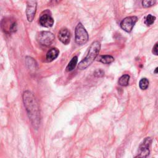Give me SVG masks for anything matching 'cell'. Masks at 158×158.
<instances>
[{"instance_id": "cell-1", "label": "cell", "mask_w": 158, "mask_h": 158, "mask_svg": "<svg viewBox=\"0 0 158 158\" xmlns=\"http://www.w3.org/2000/svg\"><path fill=\"white\" fill-rule=\"evenodd\" d=\"M23 101L31 125L37 129L40 123V112L35 96L30 91H25L23 94Z\"/></svg>"}, {"instance_id": "cell-2", "label": "cell", "mask_w": 158, "mask_h": 158, "mask_svg": "<svg viewBox=\"0 0 158 158\" xmlns=\"http://www.w3.org/2000/svg\"><path fill=\"white\" fill-rule=\"evenodd\" d=\"M101 49L100 43L96 41L91 44L86 56L78 64V68L80 70H84L90 65L97 57Z\"/></svg>"}, {"instance_id": "cell-3", "label": "cell", "mask_w": 158, "mask_h": 158, "mask_svg": "<svg viewBox=\"0 0 158 158\" xmlns=\"http://www.w3.org/2000/svg\"><path fill=\"white\" fill-rule=\"evenodd\" d=\"M75 42L79 45L85 44L88 40V35L85 27L81 23H78L75 28Z\"/></svg>"}, {"instance_id": "cell-4", "label": "cell", "mask_w": 158, "mask_h": 158, "mask_svg": "<svg viewBox=\"0 0 158 158\" xmlns=\"http://www.w3.org/2000/svg\"><path fill=\"white\" fill-rule=\"evenodd\" d=\"M54 38V35L48 31H40L36 35V40L41 45L45 46H50L53 43Z\"/></svg>"}, {"instance_id": "cell-5", "label": "cell", "mask_w": 158, "mask_h": 158, "mask_svg": "<svg viewBox=\"0 0 158 158\" xmlns=\"http://www.w3.org/2000/svg\"><path fill=\"white\" fill-rule=\"evenodd\" d=\"M152 142V139L150 137L146 138L143 143L140 144L138 148V153L136 157H146L149 154V147Z\"/></svg>"}, {"instance_id": "cell-6", "label": "cell", "mask_w": 158, "mask_h": 158, "mask_svg": "<svg viewBox=\"0 0 158 158\" xmlns=\"http://www.w3.org/2000/svg\"><path fill=\"white\" fill-rule=\"evenodd\" d=\"M138 18L136 16L127 17L120 22V27L123 30L129 33L132 30Z\"/></svg>"}, {"instance_id": "cell-7", "label": "cell", "mask_w": 158, "mask_h": 158, "mask_svg": "<svg viewBox=\"0 0 158 158\" xmlns=\"http://www.w3.org/2000/svg\"><path fill=\"white\" fill-rule=\"evenodd\" d=\"M36 0H27L26 15L28 22L33 21L36 10Z\"/></svg>"}, {"instance_id": "cell-8", "label": "cell", "mask_w": 158, "mask_h": 158, "mask_svg": "<svg viewBox=\"0 0 158 158\" xmlns=\"http://www.w3.org/2000/svg\"><path fill=\"white\" fill-rule=\"evenodd\" d=\"M2 28L6 33H14L17 30V23L15 21L11 19H5L2 21Z\"/></svg>"}, {"instance_id": "cell-9", "label": "cell", "mask_w": 158, "mask_h": 158, "mask_svg": "<svg viewBox=\"0 0 158 158\" xmlns=\"http://www.w3.org/2000/svg\"><path fill=\"white\" fill-rule=\"evenodd\" d=\"M58 38L63 44H69L70 40V31L66 28H62L58 33Z\"/></svg>"}, {"instance_id": "cell-10", "label": "cell", "mask_w": 158, "mask_h": 158, "mask_svg": "<svg viewBox=\"0 0 158 158\" xmlns=\"http://www.w3.org/2000/svg\"><path fill=\"white\" fill-rule=\"evenodd\" d=\"M40 24L44 27H51L54 24L53 18L48 14H43L39 19Z\"/></svg>"}, {"instance_id": "cell-11", "label": "cell", "mask_w": 158, "mask_h": 158, "mask_svg": "<svg viewBox=\"0 0 158 158\" xmlns=\"http://www.w3.org/2000/svg\"><path fill=\"white\" fill-rule=\"evenodd\" d=\"M59 54V51L56 48H51L46 54V60L48 62H51L56 59Z\"/></svg>"}, {"instance_id": "cell-12", "label": "cell", "mask_w": 158, "mask_h": 158, "mask_svg": "<svg viewBox=\"0 0 158 158\" xmlns=\"http://www.w3.org/2000/svg\"><path fill=\"white\" fill-rule=\"evenodd\" d=\"M99 60L104 64H109L112 63L114 60V59L112 56H109V55H105V56H100Z\"/></svg>"}, {"instance_id": "cell-13", "label": "cell", "mask_w": 158, "mask_h": 158, "mask_svg": "<svg viewBox=\"0 0 158 158\" xmlns=\"http://www.w3.org/2000/svg\"><path fill=\"white\" fill-rule=\"evenodd\" d=\"M78 62V57L77 56H74L71 60L70 61V62L68 64L67 66V71H72V70H73L77 64Z\"/></svg>"}, {"instance_id": "cell-14", "label": "cell", "mask_w": 158, "mask_h": 158, "mask_svg": "<svg viewBox=\"0 0 158 158\" xmlns=\"http://www.w3.org/2000/svg\"><path fill=\"white\" fill-rule=\"evenodd\" d=\"M130 76L127 74L122 75L118 80V84L122 86H126L128 85Z\"/></svg>"}, {"instance_id": "cell-15", "label": "cell", "mask_w": 158, "mask_h": 158, "mask_svg": "<svg viewBox=\"0 0 158 158\" xmlns=\"http://www.w3.org/2000/svg\"><path fill=\"white\" fill-rule=\"evenodd\" d=\"M149 86V81L147 78H143L139 82V86L141 89H146Z\"/></svg>"}, {"instance_id": "cell-16", "label": "cell", "mask_w": 158, "mask_h": 158, "mask_svg": "<svg viewBox=\"0 0 158 158\" xmlns=\"http://www.w3.org/2000/svg\"><path fill=\"white\" fill-rule=\"evenodd\" d=\"M156 0H143L142 5L144 7H150L156 4Z\"/></svg>"}, {"instance_id": "cell-17", "label": "cell", "mask_w": 158, "mask_h": 158, "mask_svg": "<svg viewBox=\"0 0 158 158\" xmlns=\"http://www.w3.org/2000/svg\"><path fill=\"white\" fill-rule=\"evenodd\" d=\"M155 20H156V17L152 15L151 14H149L148 15L146 16L145 19V23L147 25H151L153 24Z\"/></svg>"}, {"instance_id": "cell-18", "label": "cell", "mask_w": 158, "mask_h": 158, "mask_svg": "<svg viewBox=\"0 0 158 158\" xmlns=\"http://www.w3.org/2000/svg\"><path fill=\"white\" fill-rule=\"evenodd\" d=\"M152 53L158 56V43H157L152 48Z\"/></svg>"}, {"instance_id": "cell-19", "label": "cell", "mask_w": 158, "mask_h": 158, "mask_svg": "<svg viewBox=\"0 0 158 158\" xmlns=\"http://www.w3.org/2000/svg\"><path fill=\"white\" fill-rule=\"evenodd\" d=\"M104 75V72L102 70H98L97 71H96L95 74H94L95 76L99 77H102Z\"/></svg>"}, {"instance_id": "cell-20", "label": "cell", "mask_w": 158, "mask_h": 158, "mask_svg": "<svg viewBox=\"0 0 158 158\" xmlns=\"http://www.w3.org/2000/svg\"><path fill=\"white\" fill-rule=\"evenodd\" d=\"M154 72H155V73H158V67L156 69V70H155Z\"/></svg>"}, {"instance_id": "cell-21", "label": "cell", "mask_w": 158, "mask_h": 158, "mask_svg": "<svg viewBox=\"0 0 158 158\" xmlns=\"http://www.w3.org/2000/svg\"><path fill=\"white\" fill-rule=\"evenodd\" d=\"M56 1H59L60 0H56Z\"/></svg>"}]
</instances>
